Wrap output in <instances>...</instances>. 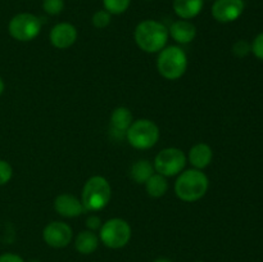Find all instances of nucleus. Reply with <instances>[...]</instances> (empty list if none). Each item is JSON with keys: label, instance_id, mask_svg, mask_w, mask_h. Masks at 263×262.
Returning a JSON list of instances; mask_svg holds the SVG:
<instances>
[{"label": "nucleus", "instance_id": "23", "mask_svg": "<svg viewBox=\"0 0 263 262\" xmlns=\"http://www.w3.org/2000/svg\"><path fill=\"white\" fill-rule=\"evenodd\" d=\"M249 53H252V46L247 40H238L233 45V54L238 58H244Z\"/></svg>", "mask_w": 263, "mask_h": 262}, {"label": "nucleus", "instance_id": "26", "mask_svg": "<svg viewBox=\"0 0 263 262\" xmlns=\"http://www.w3.org/2000/svg\"><path fill=\"white\" fill-rule=\"evenodd\" d=\"M103 222H102V218L97 215H90L89 217L86 218V229L87 230H91V231H97L102 228Z\"/></svg>", "mask_w": 263, "mask_h": 262}, {"label": "nucleus", "instance_id": "11", "mask_svg": "<svg viewBox=\"0 0 263 262\" xmlns=\"http://www.w3.org/2000/svg\"><path fill=\"white\" fill-rule=\"evenodd\" d=\"M77 28L69 22H61L53 26L49 33L50 44L57 49H68L76 43L77 40Z\"/></svg>", "mask_w": 263, "mask_h": 262}, {"label": "nucleus", "instance_id": "18", "mask_svg": "<svg viewBox=\"0 0 263 262\" xmlns=\"http://www.w3.org/2000/svg\"><path fill=\"white\" fill-rule=\"evenodd\" d=\"M154 166L148 159H139L134 162L130 169V177L136 184H145L149 177L154 174Z\"/></svg>", "mask_w": 263, "mask_h": 262}, {"label": "nucleus", "instance_id": "2", "mask_svg": "<svg viewBox=\"0 0 263 262\" xmlns=\"http://www.w3.org/2000/svg\"><path fill=\"white\" fill-rule=\"evenodd\" d=\"M210 179L202 170H185L177 175L175 182V194L180 200L186 203L202 199L208 192Z\"/></svg>", "mask_w": 263, "mask_h": 262}, {"label": "nucleus", "instance_id": "3", "mask_svg": "<svg viewBox=\"0 0 263 262\" xmlns=\"http://www.w3.org/2000/svg\"><path fill=\"white\" fill-rule=\"evenodd\" d=\"M112 198V188L104 176L94 175L84 184L81 192V202L85 210L90 212L102 211L109 204Z\"/></svg>", "mask_w": 263, "mask_h": 262}, {"label": "nucleus", "instance_id": "21", "mask_svg": "<svg viewBox=\"0 0 263 262\" xmlns=\"http://www.w3.org/2000/svg\"><path fill=\"white\" fill-rule=\"evenodd\" d=\"M110 21H112V14L108 13L105 9L97 10L91 17L92 26L95 28H99V30L108 27L110 25Z\"/></svg>", "mask_w": 263, "mask_h": 262}, {"label": "nucleus", "instance_id": "4", "mask_svg": "<svg viewBox=\"0 0 263 262\" xmlns=\"http://www.w3.org/2000/svg\"><path fill=\"white\" fill-rule=\"evenodd\" d=\"M157 69L163 79L170 81L181 79L187 69V55L184 49L177 45L164 46L158 53Z\"/></svg>", "mask_w": 263, "mask_h": 262}, {"label": "nucleus", "instance_id": "28", "mask_svg": "<svg viewBox=\"0 0 263 262\" xmlns=\"http://www.w3.org/2000/svg\"><path fill=\"white\" fill-rule=\"evenodd\" d=\"M4 90H5V84H4V81H3L2 77H0V95L4 92Z\"/></svg>", "mask_w": 263, "mask_h": 262}, {"label": "nucleus", "instance_id": "5", "mask_svg": "<svg viewBox=\"0 0 263 262\" xmlns=\"http://www.w3.org/2000/svg\"><path fill=\"white\" fill-rule=\"evenodd\" d=\"M159 136H161L159 127L154 121L140 118L131 123L128 130L126 131L125 139L133 148L146 151V149L153 148L158 143Z\"/></svg>", "mask_w": 263, "mask_h": 262}, {"label": "nucleus", "instance_id": "12", "mask_svg": "<svg viewBox=\"0 0 263 262\" xmlns=\"http://www.w3.org/2000/svg\"><path fill=\"white\" fill-rule=\"evenodd\" d=\"M54 210L59 216L66 218H74L85 212V207L81 199L68 193H62L54 199Z\"/></svg>", "mask_w": 263, "mask_h": 262}, {"label": "nucleus", "instance_id": "14", "mask_svg": "<svg viewBox=\"0 0 263 262\" xmlns=\"http://www.w3.org/2000/svg\"><path fill=\"white\" fill-rule=\"evenodd\" d=\"M168 33L177 44L186 45L197 38V27L187 20L175 21L168 27Z\"/></svg>", "mask_w": 263, "mask_h": 262}, {"label": "nucleus", "instance_id": "1", "mask_svg": "<svg viewBox=\"0 0 263 262\" xmlns=\"http://www.w3.org/2000/svg\"><path fill=\"white\" fill-rule=\"evenodd\" d=\"M168 38V27L156 20L141 21L134 32L138 48L148 54L159 53L164 46H167Z\"/></svg>", "mask_w": 263, "mask_h": 262}, {"label": "nucleus", "instance_id": "24", "mask_svg": "<svg viewBox=\"0 0 263 262\" xmlns=\"http://www.w3.org/2000/svg\"><path fill=\"white\" fill-rule=\"evenodd\" d=\"M13 176V169L9 162L0 159V186L8 184Z\"/></svg>", "mask_w": 263, "mask_h": 262}, {"label": "nucleus", "instance_id": "10", "mask_svg": "<svg viewBox=\"0 0 263 262\" xmlns=\"http://www.w3.org/2000/svg\"><path fill=\"white\" fill-rule=\"evenodd\" d=\"M244 9V0H215L211 13L217 22L231 23L240 18Z\"/></svg>", "mask_w": 263, "mask_h": 262}, {"label": "nucleus", "instance_id": "22", "mask_svg": "<svg viewBox=\"0 0 263 262\" xmlns=\"http://www.w3.org/2000/svg\"><path fill=\"white\" fill-rule=\"evenodd\" d=\"M43 9L49 15H58L64 9V0H44Z\"/></svg>", "mask_w": 263, "mask_h": 262}, {"label": "nucleus", "instance_id": "31", "mask_svg": "<svg viewBox=\"0 0 263 262\" xmlns=\"http://www.w3.org/2000/svg\"><path fill=\"white\" fill-rule=\"evenodd\" d=\"M145 2H153V0H145Z\"/></svg>", "mask_w": 263, "mask_h": 262}, {"label": "nucleus", "instance_id": "32", "mask_svg": "<svg viewBox=\"0 0 263 262\" xmlns=\"http://www.w3.org/2000/svg\"><path fill=\"white\" fill-rule=\"evenodd\" d=\"M197 262H203V261H197Z\"/></svg>", "mask_w": 263, "mask_h": 262}, {"label": "nucleus", "instance_id": "8", "mask_svg": "<svg viewBox=\"0 0 263 262\" xmlns=\"http://www.w3.org/2000/svg\"><path fill=\"white\" fill-rule=\"evenodd\" d=\"M8 32L21 43L32 41L41 32V21L32 13H18L8 23Z\"/></svg>", "mask_w": 263, "mask_h": 262}, {"label": "nucleus", "instance_id": "25", "mask_svg": "<svg viewBox=\"0 0 263 262\" xmlns=\"http://www.w3.org/2000/svg\"><path fill=\"white\" fill-rule=\"evenodd\" d=\"M252 46V53L254 54L256 58H258L259 61H263V32L257 35L254 38L253 43L251 44Z\"/></svg>", "mask_w": 263, "mask_h": 262}, {"label": "nucleus", "instance_id": "9", "mask_svg": "<svg viewBox=\"0 0 263 262\" xmlns=\"http://www.w3.org/2000/svg\"><path fill=\"white\" fill-rule=\"evenodd\" d=\"M43 239L51 248H66L73 239V230L64 221H51L44 228Z\"/></svg>", "mask_w": 263, "mask_h": 262}, {"label": "nucleus", "instance_id": "17", "mask_svg": "<svg viewBox=\"0 0 263 262\" xmlns=\"http://www.w3.org/2000/svg\"><path fill=\"white\" fill-rule=\"evenodd\" d=\"M99 235L95 231L87 230V229L77 234L74 238V248L79 253L85 254V256L94 253L99 247Z\"/></svg>", "mask_w": 263, "mask_h": 262}, {"label": "nucleus", "instance_id": "13", "mask_svg": "<svg viewBox=\"0 0 263 262\" xmlns=\"http://www.w3.org/2000/svg\"><path fill=\"white\" fill-rule=\"evenodd\" d=\"M186 158L187 162L193 166V169L203 171L212 163L213 151L207 143H197L190 148Z\"/></svg>", "mask_w": 263, "mask_h": 262}, {"label": "nucleus", "instance_id": "20", "mask_svg": "<svg viewBox=\"0 0 263 262\" xmlns=\"http://www.w3.org/2000/svg\"><path fill=\"white\" fill-rule=\"evenodd\" d=\"M103 5L112 15H120L130 8L131 0H103Z\"/></svg>", "mask_w": 263, "mask_h": 262}, {"label": "nucleus", "instance_id": "29", "mask_svg": "<svg viewBox=\"0 0 263 262\" xmlns=\"http://www.w3.org/2000/svg\"><path fill=\"white\" fill-rule=\"evenodd\" d=\"M153 262H172V261H171V259H170V258H166V257H161V258L154 259Z\"/></svg>", "mask_w": 263, "mask_h": 262}, {"label": "nucleus", "instance_id": "15", "mask_svg": "<svg viewBox=\"0 0 263 262\" xmlns=\"http://www.w3.org/2000/svg\"><path fill=\"white\" fill-rule=\"evenodd\" d=\"M110 130L117 136L125 138L126 131L134 122V116L127 107H117L110 115Z\"/></svg>", "mask_w": 263, "mask_h": 262}, {"label": "nucleus", "instance_id": "16", "mask_svg": "<svg viewBox=\"0 0 263 262\" xmlns=\"http://www.w3.org/2000/svg\"><path fill=\"white\" fill-rule=\"evenodd\" d=\"M204 0H174L172 8L180 20H193L202 12Z\"/></svg>", "mask_w": 263, "mask_h": 262}, {"label": "nucleus", "instance_id": "27", "mask_svg": "<svg viewBox=\"0 0 263 262\" xmlns=\"http://www.w3.org/2000/svg\"><path fill=\"white\" fill-rule=\"evenodd\" d=\"M0 262H25V259L20 254L7 252V253L0 254Z\"/></svg>", "mask_w": 263, "mask_h": 262}, {"label": "nucleus", "instance_id": "7", "mask_svg": "<svg viewBox=\"0 0 263 262\" xmlns=\"http://www.w3.org/2000/svg\"><path fill=\"white\" fill-rule=\"evenodd\" d=\"M186 154L179 148L170 146L159 152L153 161L154 171L164 177L177 176L186 166Z\"/></svg>", "mask_w": 263, "mask_h": 262}, {"label": "nucleus", "instance_id": "19", "mask_svg": "<svg viewBox=\"0 0 263 262\" xmlns=\"http://www.w3.org/2000/svg\"><path fill=\"white\" fill-rule=\"evenodd\" d=\"M144 185H145L146 193L152 198H161L168 192V181H167V177L162 176V175L157 174V172H154Z\"/></svg>", "mask_w": 263, "mask_h": 262}, {"label": "nucleus", "instance_id": "6", "mask_svg": "<svg viewBox=\"0 0 263 262\" xmlns=\"http://www.w3.org/2000/svg\"><path fill=\"white\" fill-rule=\"evenodd\" d=\"M133 236L130 223L120 217H113L103 222L99 229V239L107 248L121 249L128 244Z\"/></svg>", "mask_w": 263, "mask_h": 262}, {"label": "nucleus", "instance_id": "30", "mask_svg": "<svg viewBox=\"0 0 263 262\" xmlns=\"http://www.w3.org/2000/svg\"><path fill=\"white\" fill-rule=\"evenodd\" d=\"M28 262H40V261H39V259H30Z\"/></svg>", "mask_w": 263, "mask_h": 262}]
</instances>
